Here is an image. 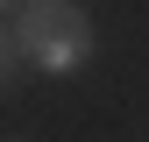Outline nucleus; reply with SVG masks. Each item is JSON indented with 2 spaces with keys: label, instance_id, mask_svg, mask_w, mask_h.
I'll use <instances>...</instances> for the list:
<instances>
[{
  "label": "nucleus",
  "instance_id": "nucleus-1",
  "mask_svg": "<svg viewBox=\"0 0 149 142\" xmlns=\"http://www.w3.org/2000/svg\"><path fill=\"white\" fill-rule=\"evenodd\" d=\"M14 36H22L29 64L43 71V78H71V71H85L92 50H100L92 14L78 0H22V7H14Z\"/></svg>",
  "mask_w": 149,
  "mask_h": 142
},
{
  "label": "nucleus",
  "instance_id": "nucleus-2",
  "mask_svg": "<svg viewBox=\"0 0 149 142\" xmlns=\"http://www.w3.org/2000/svg\"><path fill=\"white\" fill-rule=\"evenodd\" d=\"M29 64V50H22V36H14L7 22H0V85H14V71Z\"/></svg>",
  "mask_w": 149,
  "mask_h": 142
},
{
  "label": "nucleus",
  "instance_id": "nucleus-3",
  "mask_svg": "<svg viewBox=\"0 0 149 142\" xmlns=\"http://www.w3.org/2000/svg\"><path fill=\"white\" fill-rule=\"evenodd\" d=\"M14 7H22V0H0V14H14Z\"/></svg>",
  "mask_w": 149,
  "mask_h": 142
}]
</instances>
